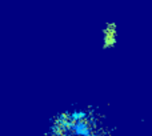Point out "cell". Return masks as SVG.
I'll use <instances>...</instances> for the list:
<instances>
[{"label":"cell","instance_id":"cell-1","mask_svg":"<svg viewBox=\"0 0 152 136\" xmlns=\"http://www.w3.org/2000/svg\"><path fill=\"white\" fill-rule=\"evenodd\" d=\"M47 136H110L104 119L91 108H75L58 113Z\"/></svg>","mask_w":152,"mask_h":136},{"label":"cell","instance_id":"cell-2","mask_svg":"<svg viewBox=\"0 0 152 136\" xmlns=\"http://www.w3.org/2000/svg\"><path fill=\"white\" fill-rule=\"evenodd\" d=\"M118 24L115 21H108L102 29V48L103 50H112L118 45Z\"/></svg>","mask_w":152,"mask_h":136}]
</instances>
